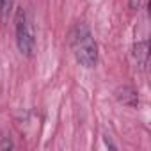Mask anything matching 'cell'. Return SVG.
I'll use <instances>...</instances> for the list:
<instances>
[{"mask_svg":"<svg viewBox=\"0 0 151 151\" xmlns=\"http://www.w3.org/2000/svg\"><path fill=\"white\" fill-rule=\"evenodd\" d=\"M71 50L80 66L89 69L98 64V45L86 25H77L71 32Z\"/></svg>","mask_w":151,"mask_h":151,"instance_id":"1","label":"cell"},{"mask_svg":"<svg viewBox=\"0 0 151 151\" xmlns=\"http://www.w3.org/2000/svg\"><path fill=\"white\" fill-rule=\"evenodd\" d=\"M16 45L22 55L32 57L36 50V30L30 14L20 7L16 11Z\"/></svg>","mask_w":151,"mask_h":151,"instance_id":"2","label":"cell"},{"mask_svg":"<svg viewBox=\"0 0 151 151\" xmlns=\"http://www.w3.org/2000/svg\"><path fill=\"white\" fill-rule=\"evenodd\" d=\"M133 55H135V59H137V64H139V68L140 69H146V66H147V41H142V43H137L135 46H133Z\"/></svg>","mask_w":151,"mask_h":151,"instance_id":"3","label":"cell"},{"mask_svg":"<svg viewBox=\"0 0 151 151\" xmlns=\"http://www.w3.org/2000/svg\"><path fill=\"white\" fill-rule=\"evenodd\" d=\"M13 7H14V0H0V18L4 22L9 18Z\"/></svg>","mask_w":151,"mask_h":151,"instance_id":"4","label":"cell"}]
</instances>
